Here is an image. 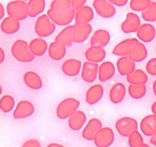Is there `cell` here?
I'll return each instance as SVG.
<instances>
[{"instance_id":"6da1fadb","label":"cell","mask_w":156,"mask_h":147,"mask_svg":"<svg viewBox=\"0 0 156 147\" xmlns=\"http://www.w3.org/2000/svg\"><path fill=\"white\" fill-rule=\"evenodd\" d=\"M47 14L56 25L65 27L70 25L76 16V12L71 8L70 0H54Z\"/></svg>"},{"instance_id":"7a4b0ae2","label":"cell","mask_w":156,"mask_h":147,"mask_svg":"<svg viewBox=\"0 0 156 147\" xmlns=\"http://www.w3.org/2000/svg\"><path fill=\"white\" fill-rule=\"evenodd\" d=\"M12 56L16 61L21 63H29L34 60L35 56L30 51L29 43L22 39L16 40L11 48Z\"/></svg>"},{"instance_id":"3957f363","label":"cell","mask_w":156,"mask_h":147,"mask_svg":"<svg viewBox=\"0 0 156 147\" xmlns=\"http://www.w3.org/2000/svg\"><path fill=\"white\" fill-rule=\"evenodd\" d=\"M80 102L73 97H68L62 100L56 110V116L60 119H66L71 117L76 112L79 110Z\"/></svg>"},{"instance_id":"277c9868","label":"cell","mask_w":156,"mask_h":147,"mask_svg":"<svg viewBox=\"0 0 156 147\" xmlns=\"http://www.w3.org/2000/svg\"><path fill=\"white\" fill-rule=\"evenodd\" d=\"M56 30V24L49 18L47 14H43L37 18L34 24V31L39 38L50 36Z\"/></svg>"},{"instance_id":"5b68a950","label":"cell","mask_w":156,"mask_h":147,"mask_svg":"<svg viewBox=\"0 0 156 147\" xmlns=\"http://www.w3.org/2000/svg\"><path fill=\"white\" fill-rule=\"evenodd\" d=\"M6 12L10 16L19 21L25 20L28 15L27 2L22 0H14L9 2L6 6Z\"/></svg>"},{"instance_id":"8992f818","label":"cell","mask_w":156,"mask_h":147,"mask_svg":"<svg viewBox=\"0 0 156 147\" xmlns=\"http://www.w3.org/2000/svg\"><path fill=\"white\" fill-rule=\"evenodd\" d=\"M138 127L139 124L136 119L130 116L120 118L115 123L116 130L123 137H129L131 133L138 130Z\"/></svg>"},{"instance_id":"52a82bcc","label":"cell","mask_w":156,"mask_h":147,"mask_svg":"<svg viewBox=\"0 0 156 147\" xmlns=\"http://www.w3.org/2000/svg\"><path fill=\"white\" fill-rule=\"evenodd\" d=\"M140 41L137 38H127L120 41L114 47L112 53L116 56L122 57L129 56V54L137 47Z\"/></svg>"},{"instance_id":"ba28073f","label":"cell","mask_w":156,"mask_h":147,"mask_svg":"<svg viewBox=\"0 0 156 147\" xmlns=\"http://www.w3.org/2000/svg\"><path fill=\"white\" fill-rule=\"evenodd\" d=\"M92 6L96 13L101 18H112L116 14L115 6L108 0H94Z\"/></svg>"},{"instance_id":"9c48e42d","label":"cell","mask_w":156,"mask_h":147,"mask_svg":"<svg viewBox=\"0 0 156 147\" xmlns=\"http://www.w3.org/2000/svg\"><path fill=\"white\" fill-rule=\"evenodd\" d=\"M34 111V106L30 101L21 100L15 106L13 111V118L15 119H26L31 116Z\"/></svg>"},{"instance_id":"30bf717a","label":"cell","mask_w":156,"mask_h":147,"mask_svg":"<svg viewBox=\"0 0 156 147\" xmlns=\"http://www.w3.org/2000/svg\"><path fill=\"white\" fill-rule=\"evenodd\" d=\"M141 20L138 15L134 12L126 14V18L121 24V30L126 34L137 32L141 26Z\"/></svg>"},{"instance_id":"8fae6325","label":"cell","mask_w":156,"mask_h":147,"mask_svg":"<svg viewBox=\"0 0 156 147\" xmlns=\"http://www.w3.org/2000/svg\"><path fill=\"white\" fill-rule=\"evenodd\" d=\"M114 133L110 127H103L94 136V142L98 147H109L114 142Z\"/></svg>"},{"instance_id":"7c38bea8","label":"cell","mask_w":156,"mask_h":147,"mask_svg":"<svg viewBox=\"0 0 156 147\" xmlns=\"http://www.w3.org/2000/svg\"><path fill=\"white\" fill-rule=\"evenodd\" d=\"M99 65L89 61H85L82 64L81 76L82 80L86 83H93L98 78Z\"/></svg>"},{"instance_id":"4fadbf2b","label":"cell","mask_w":156,"mask_h":147,"mask_svg":"<svg viewBox=\"0 0 156 147\" xmlns=\"http://www.w3.org/2000/svg\"><path fill=\"white\" fill-rule=\"evenodd\" d=\"M103 128V125L100 119L98 118H92L90 119L82 130V136L87 140H94V136Z\"/></svg>"},{"instance_id":"5bb4252c","label":"cell","mask_w":156,"mask_h":147,"mask_svg":"<svg viewBox=\"0 0 156 147\" xmlns=\"http://www.w3.org/2000/svg\"><path fill=\"white\" fill-rule=\"evenodd\" d=\"M82 63L80 60L70 58L62 63V71L68 77H76L81 73L82 68Z\"/></svg>"},{"instance_id":"9a60e30c","label":"cell","mask_w":156,"mask_h":147,"mask_svg":"<svg viewBox=\"0 0 156 147\" xmlns=\"http://www.w3.org/2000/svg\"><path fill=\"white\" fill-rule=\"evenodd\" d=\"M85 59L94 64L103 63L106 58V51L104 47L98 46H90L85 53Z\"/></svg>"},{"instance_id":"2e32d148","label":"cell","mask_w":156,"mask_h":147,"mask_svg":"<svg viewBox=\"0 0 156 147\" xmlns=\"http://www.w3.org/2000/svg\"><path fill=\"white\" fill-rule=\"evenodd\" d=\"M92 32L91 24H74V43L81 44L86 41Z\"/></svg>"},{"instance_id":"e0dca14e","label":"cell","mask_w":156,"mask_h":147,"mask_svg":"<svg viewBox=\"0 0 156 147\" xmlns=\"http://www.w3.org/2000/svg\"><path fill=\"white\" fill-rule=\"evenodd\" d=\"M111 41V34L105 29H98L95 31L90 40L91 46H98L105 47Z\"/></svg>"},{"instance_id":"ac0fdd59","label":"cell","mask_w":156,"mask_h":147,"mask_svg":"<svg viewBox=\"0 0 156 147\" xmlns=\"http://www.w3.org/2000/svg\"><path fill=\"white\" fill-rule=\"evenodd\" d=\"M104 95V87L101 84L90 87L85 94V101L89 105H94L101 100Z\"/></svg>"},{"instance_id":"d6986e66","label":"cell","mask_w":156,"mask_h":147,"mask_svg":"<svg viewBox=\"0 0 156 147\" xmlns=\"http://www.w3.org/2000/svg\"><path fill=\"white\" fill-rule=\"evenodd\" d=\"M94 9L88 6H85L76 12L75 21L76 24H90L94 18Z\"/></svg>"},{"instance_id":"ffe728a7","label":"cell","mask_w":156,"mask_h":147,"mask_svg":"<svg viewBox=\"0 0 156 147\" xmlns=\"http://www.w3.org/2000/svg\"><path fill=\"white\" fill-rule=\"evenodd\" d=\"M55 41L61 43L66 47H71L72 44L74 43V25L70 24L64 28L56 35Z\"/></svg>"},{"instance_id":"44dd1931","label":"cell","mask_w":156,"mask_h":147,"mask_svg":"<svg viewBox=\"0 0 156 147\" xmlns=\"http://www.w3.org/2000/svg\"><path fill=\"white\" fill-rule=\"evenodd\" d=\"M140 130L147 136H153L156 133V115H148L140 122Z\"/></svg>"},{"instance_id":"7402d4cb","label":"cell","mask_w":156,"mask_h":147,"mask_svg":"<svg viewBox=\"0 0 156 147\" xmlns=\"http://www.w3.org/2000/svg\"><path fill=\"white\" fill-rule=\"evenodd\" d=\"M126 93V87L122 83H116L110 90V100L114 104H118L124 100Z\"/></svg>"},{"instance_id":"603a6c76","label":"cell","mask_w":156,"mask_h":147,"mask_svg":"<svg viewBox=\"0 0 156 147\" xmlns=\"http://www.w3.org/2000/svg\"><path fill=\"white\" fill-rule=\"evenodd\" d=\"M136 36L141 42H151L155 36V27L149 23L143 24L136 32Z\"/></svg>"},{"instance_id":"cb8c5ba5","label":"cell","mask_w":156,"mask_h":147,"mask_svg":"<svg viewBox=\"0 0 156 147\" xmlns=\"http://www.w3.org/2000/svg\"><path fill=\"white\" fill-rule=\"evenodd\" d=\"M116 67L111 61H104L99 65L98 80L101 82H106L114 76Z\"/></svg>"},{"instance_id":"d4e9b609","label":"cell","mask_w":156,"mask_h":147,"mask_svg":"<svg viewBox=\"0 0 156 147\" xmlns=\"http://www.w3.org/2000/svg\"><path fill=\"white\" fill-rule=\"evenodd\" d=\"M67 49L65 45L54 41L50 43L48 48V55L53 61H61L66 55Z\"/></svg>"},{"instance_id":"484cf974","label":"cell","mask_w":156,"mask_h":147,"mask_svg":"<svg viewBox=\"0 0 156 147\" xmlns=\"http://www.w3.org/2000/svg\"><path fill=\"white\" fill-rule=\"evenodd\" d=\"M87 122L86 114L82 110H78L71 117L68 119L69 127L73 131H79L86 125Z\"/></svg>"},{"instance_id":"4316f807","label":"cell","mask_w":156,"mask_h":147,"mask_svg":"<svg viewBox=\"0 0 156 147\" xmlns=\"http://www.w3.org/2000/svg\"><path fill=\"white\" fill-rule=\"evenodd\" d=\"M117 69L122 76L127 77L136 70V63L131 61L129 57H122L117 61Z\"/></svg>"},{"instance_id":"83f0119b","label":"cell","mask_w":156,"mask_h":147,"mask_svg":"<svg viewBox=\"0 0 156 147\" xmlns=\"http://www.w3.org/2000/svg\"><path fill=\"white\" fill-rule=\"evenodd\" d=\"M24 84L31 90H37L42 88L43 81L40 75L34 71H27L23 77Z\"/></svg>"},{"instance_id":"f1b7e54d","label":"cell","mask_w":156,"mask_h":147,"mask_svg":"<svg viewBox=\"0 0 156 147\" xmlns=\"http://www.w3.org/2000/svg\"><path fill=\"white\" fill-rule=\"evenodd\" d=\"M29 47L35 57H41L48 51L49 46L44 38H36L30 41L29 43Z\"/></svg>"},{"instance_id":"f546056e","label":"cell","mask_w":156,"mask_h":147,"mask_svg":"<svg viewBox=\"0 0 156 147\" xmlns=\"http://www.w3.org/2000/svg\"><path fill=\"white\" fill-rule=\"evenodd\" d=\"M21 28V24L18 20L10 16L3 18L1 21V30L6 35H12L17 33Z\"/></svg>"},{"instance_id":"4dcf8cb0","label":"cell","mask_w":156,"mask_h":147,"mask_svg":"<svg viewBox=\"0 0 156 147\" xmlns=\"http://www.w3.org/2000/svg\"><path fill=\"white\" fill-rule=\"evenodd\" d=\"M28 6V15L30 18L39 17L43 15L45 10L46 2L44 0H30L27 2Z\"/></svg>"},{"instance_id":"1f68e13d","label":"cell","mask_w":156,"mask_h":147,"mask_svg":"<svg viewBox=\"0 0 156 147\" xmlns=\"http://www.w3.org/2000/svg\"><path fill=\"white\" fill-rule=\"evenodd\" d=\"M126 81L133 85H146L148 81V75L141 69H136L126 77Z\"/></svg>"},{"instance_id":"d6a6232c","label":"cell","mask_w":156,"mask_h":147,"mask_svg":"<svg viewBox=\"0 0 156 147\" xmlns=\"http://www.w3.org/2000/svg\"><path fill=\"white\" fill-rule=\"evenodd\" d=\"M148 55V51L146 45L140 41L137 47L129 55V58L133 62H142L144 61Z\"/></svg>"},{"instance_id":"836d02e7","label":"cell","mask_w":156,"mask_h":147,"mask_svg":"<svg viewBox=\"0 0 156 147\" xmlns=\"http://www.w3.org/2000/svg\"><path fill=\"white\" fill-rule=\"evenodd\" d=\"M147 92L146 85H133L129 84L128 87V93L132 98L135 100L142 99Z\"/></svg>"},{"instance_id":"e575fe53","label":"cell","mask_w":156,"mask_h":147,"mask_svg":"<svg viewBox=\"0 0 156 147\" xmlns=\"http://www.w3.org/2000/svg\"><path fill=\"white\" fill-rule=\"evenodd\" d=\"M15 99L11 95H4L0 100V109L3 113H9L15 108Z\"/></svg>"},{"instance_id":"d590c367","label":"cell","mask_w":156,"mask_h":147,"mask_svg":"<svg viewBox=\"0 0 156 147\" xmlns=\"http://www.w3.org/2000/svg\"><path fill=\"white\" fill-rule=\"evenodd\" d=\"M151 2L149 0H131L129 5L130 9L134 12H143L149 7Z\"/></svg>"},{"instance_id":"8d00e7d4","label":"cell","mask_w":156,"mask_h":147,"mask_svg":"<svg viewBox=\"0 0 156 147\" xmlns=\"http://www.w3.org/2000/svg\"><path fill=\"white\" fill-rule=\"evenodd\" d=\"M142 18L146 21L153 22L156 21V2H151L149 7L142 12Z\"/></svg>"},{"instance_id":"74e56055","label":"cell","mask_w":156,"mask_h":147,"mask_svg":"<svg viewBox=\"0 0 156 147\" xmlns=\"http://www.w3.org/2000/svg\"><path fill=\"white\" fill-rule=\"evenodd\" d=\"M128 139H129V143L131 147H137L143 144V136L138 130L131 133L128 137Z\"/></svg>"},{"instance_id":"f35d334b","label":"cell","mask_w":156,"mask_h":147,"mask_svg":"<svg viewBox=\"0 0 156 147\" xmlns=\"http://www.w3.org/2000/svg\"><path fill=\"white\" fill-rule=\"evenodd\" d=\"M146 72L153 76H156V58L150 59L146 65Z\"/></svg>"},{"instance_id":"ab89813d","label":"cell","mask_w":156,"mask_h":147,"mask_svg":"<svg viewBox=\"0 0 156 147\" xmlns=\"http://www.w3.org/2000/svg\"><path fill=\"white\" fill-rule=\"evenodd\" d=\"M86 0H71V8L73 11L77 12L82 7L86 6Z\"/></svg>"},{"instance_id":"60d3db41","label":"cell","mask_w":156,"mask_h":147,"mask_svg":"<svg viewBox=\"0 0 156 147\" xmlns=\"http://www.w3.org/2000/svg\"><path fill=\"white\" fill-rule=\"evenodd\" d=\"M22 147H41V144L37 139H29L23 144Z\"/></svg>"},{"instance_id":"b9f144b4","label":"cell","mask_w":156,"mask_h":147,"mask_svg":"<svg viewBox=\"0 0 156 147\" xmlns=\"http://www.w3.org/2000/svg\"><path fill=\"white\" fill-rule=\"evenodd\" d=\"M114 6H118V7H123L128 4L127 0H109Z\"/></svg>"},{"instance_id":"7bdbcfd3","label":"cell","mask_w":156,"mask_h":147,"mask_svg":"<svg viewBox=\"0 0 156 147\" xmlns=\"http://www.w3.org/2000/svg\"><path fill=\"white\" fill-rule=\"evenodd\" d=\"M5 14V8L2 3H0V18L2 20L4 18Z\"/></svg>"},{"instance_id":"ee69618b","label":"cell","mask_w":156,"mask_h":147,"mask_svg":"<svg viewBox=\"0 0 156 147\" xmlns=\"http://www.w3.org/2000/svg\"><path fill=\"white\" fill-rule=\"evenodd\" d=\"M5 58V54L3 48H0V63H3Z\"/></svg>"},{"instance_id":"f6af8a7d","label":"cell","mask_w":156,"mask_h":147,"mask_svg":"<svg viewBox=\"0 0 156 147\" xmlns=\"http://www.w3.org/2000/svg\"><path fill=\"white\" fill-rule=\"evenodd\" d=\"M47 147H64L63 145H59V144H56V143H51L48 145Z\"/></svg>"},{"instance_id":"bcb514c9","label":"cell","mask_w":156,"mask_h":147,"mask_svg":"<svg viewBox=\"0 0 156 147\" xmlns=\"http://www.w3.org/2000/svg\"><path fill=\"white\" fill-rule=\"evenodd\" d=\"M152 111L153 113V114L156 115V102L154 103L152 106Z\"/></svg>"},{"instance_id":"7dc6e473","label":"cell","mask_w":156,"mask_h":147,"mask_svg":"<svg viewBox=\"0 0 156 147\" xmlns=\"http://www.w3.org/2000/svg\"><path fill=\"white\" fill-rule=\"evenodd\" d=\"M153 91H154V93H155V95L156 96V80L153 83Z\"/></svg>"},{"instance_id":"c3c4849f","label":"cell","mask_w":156,"mask_h":147,"mask_svg":"<svg viewBox=\"0 0 156 147\" xmlns=\"http://www.w3.org/2000/svg\"><path fill=\"white\" fill-rule=\"evenodd\" d=\"M137 147H149V146H148L147 145H145V144H142V145H139V146H137Z\"/></svg>"}]
</instances>
